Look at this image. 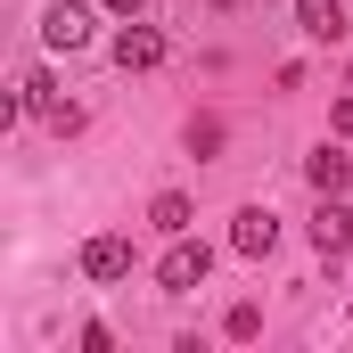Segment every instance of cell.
Segmentation results:
<instances>
[{"label": "cell", "instance_id": "cell-10", "mask_svg": "<svg viewBox=\"0 0 353 353\" xmlns=\"http://www.w3.org/2000/svg\"><path fill=\"white\" fill-rule=\"evenodd\" d=\"M148 222H157V230H165V239H181V230H189V222H197V205H189V197H181V189H157V205H148Z\"/></svg>", "mask_w": 353, "mask_h": 353}, {"label": "cell", "instance_id": "cell-15", "mask_svg": "<svg viewBox=\"0 0 353 353\" xmlns=\"http://www.w3.org/2000/svg\"><path fill=\"white\" fill-rule=\"evenodd\" d=\"M107 8H115V17H148V0H107Z\"/></svg>", "mask_w": 353, "mask_h": 353}, {"label": "cell", "instance_id": "cell-13", "mask_svg": "<svg viewBox=\"0 0 353 353\" xmlns=\"http://www.w3.org/2000/svg\"><path fill=\"white\" fill-rule=\"evenodd\" d=\"M50 132H66V140H74V132H83V107H74V99H58V107H50Z\"/></svg>", "mask_w": 353, "mask_h": 353}, {"label": "cell", "instance_id": "cell-5", "mask_svg": "<svg viewBox=\"0 0 353 353\" xmlns=\"http://www.w3.org/2000/svg\"><path fill=\"white\" fill-rule=\"evenodd\" d=\"M304 181H312L321 197H345V181H353V157H345V148H329V140H321V148L304 157Z\"/></svg>", "mask_w": 353, "mask_h": 353}, {"label": "cell", "instance_id": "cell-1", "mask_svg": "<svg viewBox=\"0 0 353 353\" xmlns=\"http://www.w3.org/2000/svg\"><path fill=\"white\" fill-rule=\"evenodd\" d=\"M205 271H214L205 239H189V230H181L173 247H165V263H157V288H165V296H189V288H205Z\"/></svg>", "mask_w": 353, "mask_h": 353}, {"label": "cell", "instance_id": "cell-17", "mask_svg": "<svg viewBox=\"0 0 353 353\" xmlns=\"http://www.w3.org/2000/svg\"><path fill=\"white\" fill-rule=\"evenodd\" d=\"M345 90H353V74H345Z\"/></svg>", "mask_w": 353, "mask_h": 353}, {"label": "cell", "instance_id": "cell-7", "mask_svg": "<svg viewBox=\"0 0 353 353\" xmlns=\"http://www.w3.org/2000/svg\"><path fill=\"white\" fill-rule=\"evenodd\" d=\"M41 41H50V50H83V41H90V8L58 0V8L41 17Z\"/></svg>", "mask_w": 353, "mask_h": 353}, {"label": "cell", "instance_id": "cell-11", "mask_svg": "<svg viewBox=\"0 0 353 353\" xmlns=\"http://www.w3.org/2000/svg\"><path fill=\"white\" fill-rule=\"evenodd\" d=\"M189 157H222V115H189Z\"/></svg>", "mask_w": 353, "mask_h": 353}, {"label": "cell", "instance_id": "cell-16", "mask_svg": "<svg viewBox=\"0 0 353 353\" xmlns=\"http://www.w3.org/2000/svg\"><path fill=\"white\" fill-rule=\"evenodd\" d=\"M214 8H239V0H214Z\"/></svg>", "mask_w": 353, "mask_h": 353}, {"label": "cell", "instance_id": "cell-14", "mask_svg": "<svg viewBox=\"0 0 353 353\" xmlns=\"http://www.w3.org/2000/svg\"><path fill=\"white\" fill-rule=\"evenodd\" d=\"M329 123H337V140H353V90L337 99V115H329Z\"/></svg>", "mask_w": 353, "mask_h": 353}, {"label": "cell", "instance_id": "cell-8", "mask_svg": "<svg viewBox=\"0 0 353 353\" xmlns=\"http://www.w3.org/2000/svg\"><path fill=\"white\" fill-rule=\"evenodd\" d=\"M296 25L312 33V41H345L353 25H345V0H296Z\"/></svg>", "mask_w": 353, "mask_h": 353}, {"label": "cell", "instance_id": "cell-12", "mask_svg": "<svg viewBox=\"0 0 353 353\" xmlns=\"http://www.w3.org/2000/svg\"><path fill=\"white\" fill-rule=\"evenodd\" d=\"M222 329H230L239 345H247V337H263V304H230V321H222Z\"/></svg>", "mask_w": 353, "mask_h": 353}, {"label": "cell", "instance_id": "cell-3", "mask_svg": "<svg viewBox=\"0 0 353 353\" xmlns=\"http://www.w3.org/2000/svg\"><path fill=\"white\" fill-rule=\"evenodd\" d=\"M312 247L337 263V255H353V205L345 197H321V214H312Z\"/></svg>", "mask_w": 353, "mask_h": 353}, {"label": "cell", "instance_id": "cell-4", "mask_svg": "<svg viewBox=\"0 0 353 353\" xmlns=\"http://www.w3.org/2000/svg\"><path fill=\"white\" fill-rule=\"evenodd\" d=\"M230 247H239V255H271V247H279V214H271V205H247V214L230 222Z\"/></svg>", "mask_w": 353, "mask_h": 353}, {"label": "cell", "instance_id": "cell-2", "mask_svg": "<svg viewBox=\"0 0 353 353\" xmlns=\"http://www.w3.org/2000/svg\"><path fill=\"white\" fill-rule=\"evenodd\" d=\"M115 66H123V74H148V66H165V33L132 17V25L115 33Z\"/></svg>", "mask_w": 353, "mask_h": 353}, {"label": "cell", "instance_id": "cell-9", "mask_svg": "<svg viewBox=\"0 0 353 353\" xmlns=\"http://www.w3.org/2000/svg\"><path fill=\"white\" fill-rule=\"evenodd\" d=\"M58 107V83H50V66H25V83L8 99V115H50Z\"/></svg>", "mask_w": 353, "mask_h": 353}, {"label": "cell", "instance_id": "cell-6", "mask_svg": "<svg viewBox=\"0 0 353 353\" xmlns=\"http://www.w3.org/2000/svg\"><path fill=\"white\" fill-rule=\"evenodd\" d=\"M83 271H90V279H132V239L99 230V239L83 247Z\"/></svg>", "mask_w": 353, "mask_h": 353}]
</instances>
